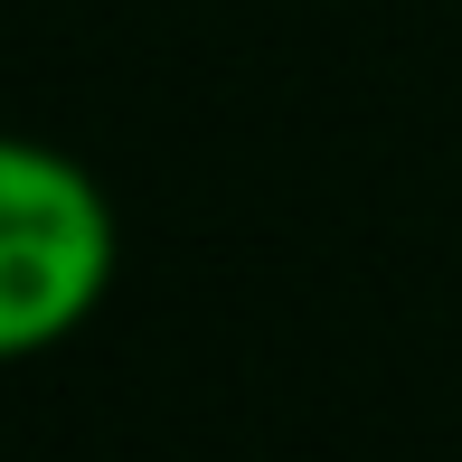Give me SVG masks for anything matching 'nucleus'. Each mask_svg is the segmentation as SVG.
Here are the masks:
<instances>
[{"label":"nucleus","instance_id":"obj_1","mask_svg":"<svg viewBox=\"0 0 462 462\" xmlns=\"http://www.w3.org/2000/svg\"><path fill=\"white\" fill-rule=\"evenodd\" d=\"M114 283V208L86 161L0 133V368L76 340Z\"/></svg>","mask_w":462,"mask_h":462}]
</instances>
